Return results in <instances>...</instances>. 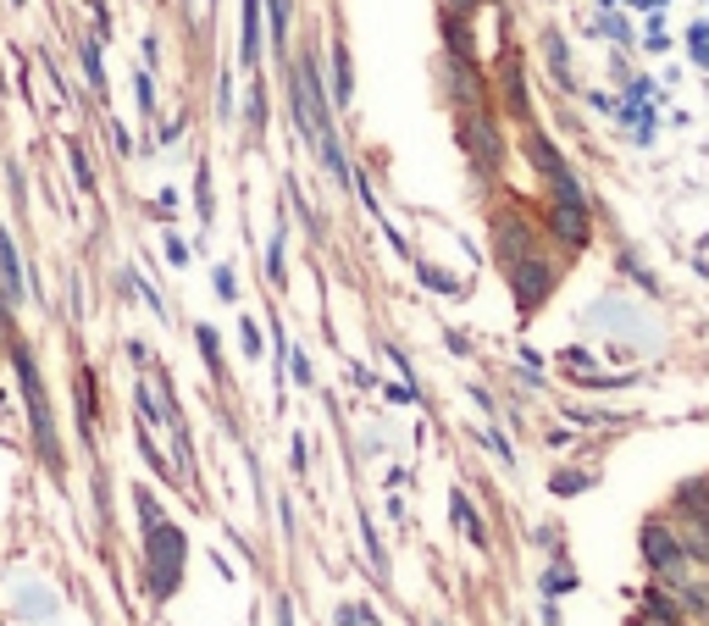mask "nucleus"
Instances as JSON below:
<instances>
[{
    "label": "nucleus",
    "instance_id": "nucleus-1",
    "mask_svg": "<svg viewBox=\"0 0 709 626\" xmlns=\"http://www.w3.org/2000/svg\"><path fill=\"white\" fill-rule=\"evenodd\" d=\"M527 150L538 161V172L549 178V233L565 244V250H582L593 239V205L582 194L577 172L565 167V156L543 139V133H527Z\"/></svg>",
    "mask_w": 709,
    "mask_h": 626
},
{
    "label": "nucleus",
    "instance_id": "nucleus-2",
    "mask_svg": "<svg viewBox=\"0 0 709 626\" xmlns=\"http://www.w3.org/2000/svg\"><path fill=\"white\" fill-rule=\"evenodd\" d=\"M139 516H145V560H150V593L156 599H172L183 582V560H189V543L183 532L161 516V505L150 494H139Z\"/></svg>",
    "mask_w": 709,
    "mask_h": 626
},
{
    "label": "nucleus",
    "instance_id": "nucleus-3",
    "mask_svg": "<svg viewBox=\"0 0 709 626\" xmlns=\"http://www.w3.org/2000/svg\"><path fill=\"white\" fill-rule=\"evenodd\" d=\"M12 372L23 383V405H28V427H34V444L50 466H61V444H56V416H50V399H45V383H39V366H34V350L28 344H12Z\"/></svg>",
    "mask_w": 709,
    "mask_h": 626
},
{
    "label": "nucleus",
    "instance_id": "nucleus-4",
    "mask_svg": "<svg viewBox=\"0 0 709 626\" xmlns=\"http://www.w3.org/2000/svg\"><path fill=\"white\" fill-rule=\"evenodd\" d=\"M637 543H643V566L654 571V582H687L693 577V554H687V543L676 538L665 521H643V532H637Z\"/></svg>",
    "mask_w": 709,
    "mask_h": 626
},
{
    "label": "nucleus",
    "instance_id": "nucleus-5",
    "mask_svg": "<svg viewBox=\"0 0 709 626\" xmlns=\"http://www.w3.org/2000/svg\"><path fill=\"white\" fill-rule=\"evenodd\" d=\"M460 145H466L471 167H477L482 178H493V172H499L505 145H499V122H493L482 106H460Z\"/></svg>",
    "mask_w": 709,
    "mask_h": 626
},
{
    "label": "nucleus",
    "instance_id": "nucleus-6",
    "mask_svg": "<svg viewBox=\"0 0 709 626\" xmlns=\"http://www.w3.org/2000/svg\"><path fill=\"white\" fill-rule=\"evenodd\" d=\"M505 277H510V294H516L521 311H538V305L549 300V289H554V277H560V272H554L549 250H532L527 261H516Z\"/></svg>",
    "mask_w": 709,
    "mask_h": 626
},
{
    "label": "nucleus",
    "instance_id": "nucleus-7",
    "mask_svg": "<svg viewBox=\"0 0 709 626\" xmlns=\"http://www.w3.org/2000/svg\"><path fill=\"white\" fill-rule=\"evenodd\" d=\"M493 250H499V266H516V261H527L532 250H543V239L532 233V222L521 217V211H510V217H499L493 222Z\"/></svg>",
    "mask_w": 709,
    "mask_h": 626
},
{
    "label": "nucleus",
    "instance_id": "nucleus-8",
    "mask_svg": "<svg viewBox=\"0 0 709 626\" xmlns=\"http://www.w3.org/2000/svg\"><path fill=\"white\" fill-rule=\"evenodd\" d=\"M0 305H6V311L23 305V261H17V244L6 228H0Z\"/></svg>",
    "mask_w": 709,
    "mask_h": 626
},
{
    "label": "nucleus",
    "instance_id": "nucleus-9",
    "mask_svg": "<svg viewBox=\"0 0 709 626\" xmlns=\"http://www.w3.org/2000/svg\"><path fill=\"white\" fill-rule=\"evenodd\" d=\"M239 56H244V67L261 61V0H244V12H239Z\"/></svg>",
    "mask_w": 709,
    "mask_h": 626
},
{
    "label": "nucleus",
    "instance_id": "nucleus-10",
    "mask_svg": "<svg viewBox=\"0 0 709 626\" xmlns=\"http://www.w3.org/2000/svg\"><path fill=\"white\" fill-rule=\"evenodd\" d=\"M17 615H28V621H50V615H56V593H50L45 582H23V588H17Z\"/></svg>",
    "mask_w": 709,
    "mask_h": 626
},
{
    "label": "nucleus",
    "instance_id": "nucleus-11",
    "mask_svg": "<svg viewBox=\"0 0 709 626\" xmlns=\"http://www.w3.org/2000/svg\"><path fill=\"white\" fill-rule=\"evenodd\" d=\"M449 510H455V527H460V532H466V538H471V543H477V549H482V543H488V532H482V516H477V505H471V499H466V494H460V488H455V494H449Z\"/></svg>",
    "mask_w": 709,
    "mask_h": 626
},
{
    "label": "nucleus",
    "instance_id": "nucleus-12",
    "mask_svg": "<svg viewBox=\"0 0 709 626\" xmlns=\"http://www.w3.org/2000/svg\"><path fill=\"white\" fill-rule=\"evenodd\" d=\"M499 89H505V100L521 111V117H527V84H521V61L516 56L499 61Z\"/></svg>",
    "mask_w": 709,
    "mask_h": 626
},
{
    "label": "nucleus",
    "instance_id": "nucleus-13",
    "mask_svg": "<svg viewBox=\"0 0 709 626\" xmlns=\"http://www.w3.org/2000/svg\"><path fill=\"white\" fill-rule=\"evenodd\" d=\"M543 56H549V73L560 78V89H577V78H571V50H565V39H560V34L543 39Z\"/></svg>",
    "mask_w": 709,
    "mask_h": 626
},
{
    "label": "nucleus",
    "instance_id": "nucleus-14",
    "mask_svg": "<svg viewBox=\"0 0 709 626\" xmlns=\"http://www.w3.org/2000/svg\"><path fill=\"white\" fill-rule=\"evenodd\" d=\"M333 100L338 106H349V95H355V78H349V50L344 45H333Z\"/></svg>",
    "mask_w": 709,
    "mask_h": 626
},
{
    "label": "nucleus",
    "instance_id": "nucleus-15",
    "mask_svg": "<svg viewBox=\"0 0 709 626\" xmlns=\"http://www.w3.org/2000/svg\"><path fill=\"white\" fill-rule=\"evenodd\" d=\"M84 73H89V89H95V95H106V67H100V34L95 39H84Z\"/></svg>",
    "mask_w": 709,
    "mask_h": 626
},
{
    "label": "nucleus",
    "instance_id": "nucleus-16",
    "mask_svg": "<svg viewBox=\"0 0 709 626\" xmlns=\"http://www.w3.org/2000/svg\"><path fill=\"white\" fill-rule=\"evenodd\" d=\"M266 12H272V39H277V50L289 56V0H261Z\"/></svg>",
    "mask_w": 709,
    "mask_h": 626
},
{
    "label": "nucleus",
    "instance_id": "nucleus-17",
    "mask_svg": "<svg viewBox=\"0 0 709 626\" xmlns=\"http://www.w3.org/2000/svg\"><path fill=\"white\" fill-rule=\"evenodd\" d=\"M194 344H200V355H205V366H211V377L222 372V355H217V327H194Z\"/></svg>",
    "mask_w": 709,
    "mask_h": 626
},
{
    "label": "nucleus",
    "instance_id": "nucleus-18",
    "mask_svg": "<svg viewBox=\"0 0 709 626\" xmlns=\"http://www.w3.org/2000/svg\"><path fill=\"white\" fill-rule=\"evenodd\" d=\"M67 161H73V178H78V189H84V194H95V172H89V156H84V145H78V139L67 145Z\"/></svg>",
    "mask_w": 709,
    "mask_h": 626
},
{
    "label": "nucleus",
    "instance_id": "nucleus-19",
    "mask_svg": "<svg viewBox=\"0 0 709 626\" xmlns=\"http://www.w3.org/2000/svg\"><path fill=\"white\" fill-rule=\"evenodd\" d=\"M361 538H366V554H372V571H377V577H388V549H383V538L372 532V521H361Z\"/></svg>",
    "mask_w": 709,
    "mask_h": 626
},
{
    "label": "nucleus",
    "instance_id": "nucleus-20",
    "mask_svg": "<svg viewBox=\"0 0 709 626\" xmlns=\"http://www.w3.org/2000/svg\"><path fill=\"white\" fill-rule=\"evenodd\" d=\"M194 205H200V228L211 222V172H205V161H200V172H194Z\"/></svg>",
    "mask_w": 709,
    "mask_h": 626
},
{
    "label": "nucleus",
    "instance_id": "nucleus-21",
    "mask_svg": "<svg viewBox=\"0 0 709 626\" xmlns=\"http://www.w3.org/2000/svg\"><path fill=\"white\" fill-rule=\"evenodd\" d=\"M266 277H272V283H283V277H289V272H283V228L272 233V244H266Z\"/></svg>",
    "mask_w": 709,
    "mask_h": 626
},
{
    "label": "nucleus",
    "instance_id": "nucleus-22",
    "mask_svg": "<svg viewBox=\"0 0 709 626\" xmlns=\"http://www.w3.org/2000/svg\"><path fill=\"white\" fill-rule=\"evenodd\" d=\"M687 50H693L698 67H709V23H693V28H687Z\"/></svg>",
    "mask_w": 709,
    "mask_h": 626
},
{
    "label": "nucleus",
    "instance_id": "nucleus-23",
    "mask_svg": "<svg viewBox=\"0 0 709 626\" xmlns=\"http://www.w3.org/2000/svg\"><path fill=\"white\" fill-rule=\"evenodd\" d=\"M588 488H593L588 471H560V477H554V494H588Z\"/></svg>",
    "mask_w": 709,
    "mask_h": 626
},
{
    "label": "nucleus",
    "instance_id": "nucleus-24",
    "mask_svg": "<svg viewBox=\"0 0 709 626\" xmlns=\"http://www.w3.org/2000/svg\"><path fill=\"white\" fill-rule=\"evenodd\" d=\"M133 89H139V111H145V117H156V84H150V73L133 78Z\"/></svg>",
    "mask_w": 709,
    "mask_h": 626
},
{
    "label": "nucleus",
    "instance_id": "nucleus-25",
    "mask_svg": "<svg viewBox=\"0 0 709 626\" xmlns=\"http://www.w3.org/2000/svg\"><path fill=\"white\" fill-rule=\"evenodd\" d=\"M477 438H482V444H488V449H493V455H499V460H505V466H516V449H510V444H505V438H499V433H488V427H482Z\"/></svg>",
    "mask_w": 709,
    "mask_h": 626
},
{
    "label": "nucleus",
    "instance_id": "nucleus-26",
    "mask_svg": "<svg viewBox=\"0 0 709 626\" xmlns=\"http://www.w3.org/2000/svg\"><path fill=\"white\" fill-rule=\"evenodd\" d=\"M250 128H266V89H250Z\"/></svg>",
    "mask_w": 709,
    "mask_h": 626
},
{
    "label": "nucleus",
    "instance_id": "nucleus-27",
    "mask_svg": "<svg viewBox=\"0 0 709 626\" xmlns=\"http://www.w3.org/2000/svg\"><path fill=\"white\" fill-rule=\"evenodd\" d=\"M239 344H244V355H261V333H255V322H250V316L239 322Z\"/></svg>",
    "mask_w": 709,
    "mask_h": 626
},
{
    "label": "nucleus",
    "instance_id": "nucleus-28",
    "mask_svg": "<svg viewBox=\"0 0 709 626\" xmlns=\"http://www.w3.org/2000/svg\"><path fill=\"white\" fill-rule=\"evenodd\" d=\"M421 283H433V289H444V294H455V289H460L455 277H444L438 266H421Z\"/></svg>",
    "mask_w": 709,
    "mask_h": 626
},
{
    "label": "nucleus",
    "instance_id": "nucleus-29",
    "mask_svg": "<svg viewBox=\"0 0 709 626\" xmlns=\"http://www.w3.org/2000/svg\"><path fill=\"white\" fill-rule=\"evenodd\" d=\"M599 34L621 39V45H626V39H632V34H626V23H621V17H615V12H604V17H599Z\"/></svg>",
    "mask_w": 709,
    "mask_h": 626
},
{
    "label": "nucleus",
    "instance_id": "nucleus-30",
    "mask_svg": "<svg viewBox=\"0 0 709 626\" xmlns=\"http://www.w3.org/2000/svg\"><path fill=\"white\" fill-rule=\"evenodd\" d=\"M217 294H222V300H233V294H239V289H233V272H228V266H217Z\"/></svg>",
    "mask_w": 709,
    "mask_h": 626
},
{
    "label": "nucleus",
    "instance_id": "nucleus-31",
    "mask_svg": "<svg viewBox=\"0 0 709 626\" xmlns=\"http://www.w3.org/2000/svg\"><path fill=\"white\" fill-rule=\"evenodd\" d=\"M565 588H571V577H565V571H560V577H554V571L543 577V593H549V599H554V593H565Z\"/></svg>",
    "mask_w": 709,
    "mask_h": 626
},
{
    "label": "nucleus",
    "instance_id": "nucleus-32",
    "mask_svg": "<svg viewBox=\"0 0 709 626\" xmlns=\"http://www.w3.org/2000/svg\"><path fill=\"white\" fill-rule=\"evenodd\" d=\"M289 361H294V377H300V383H311V361H305L300 350H289Z\"/></svg>",
    "mask_w": 709,
    "mask_h": 626
},
{
    "label": "nucleus",
    "instance_id": "nucleus-33",
    "mask_svg": "<svg viewBox=\"0 0 709 626\" xmlns=\"http://www.w3.org/2000/svg\"><path fill=\"white\" fill-rule=\"evenodd\" d=\"M632 626H687V621H671V615H649V610H643V621H632Z\"/></svg>",
    "mask_w": 709,
    "mask_h": 626
},
{
    "label": "nucleus",
    "instance_id": "nucleus-34",
    "mask_svg": "<svg viewBox=\"0 0 709 626\" xmlns=\"http://www.w3.org/2000/svg\"><path fill=\"white\" fill-rule=\"evenodd\" d=\"M277 626H294V604H289V599L277 604Z\"/></svg>",
    "mask_w": 709,
    "mask_h": 626
},
{
    "label": "nucleus",
    "instance_id": "nucleus-35",
    "mask_svg": "<svg viewBox=\"0 0 709 626\" xmlns=\"http://www.w3.org/2000/svg\"><path fill=\"white\" fill-rule=\"evenodd\" d=\"M12 6H23V0H12Z\"/></svg>",
    "mask_w": 709,
    "mask_h": 626
}]
</instances>
